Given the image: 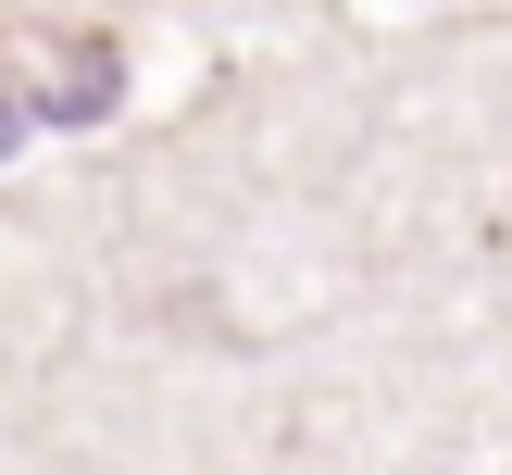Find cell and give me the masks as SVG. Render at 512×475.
<instances>
[{"label": "cell", "mask_w": 512, "mask_h": 475, "mask_svg": "<svg viewBox=\"0 0 512 475\" xmlns=\"http://www.w3.org/2000/svg\"><path fill=\"white\" fill-rule=\"evenodd\" d=\"M25 138V88H0V150H13Z\"/></svg>", "instance_id": "7a4b0ae2"}, {"label": "cell", "mask_w": 512, "mask_h": 475, "mask_svg": "<svg viewBox=\"0 0 512 475\" xmlns=\"http://www.w3.org/2000/svg\"><path fill=\"white\" fill-rule=\"evenodd\" d=\"M113 100H125V50L88 38V25H75V38H50V63L25 75V113H38V125H100Z\"/></svg>", "instance_id": "6da1fadb"}]
</instances>
